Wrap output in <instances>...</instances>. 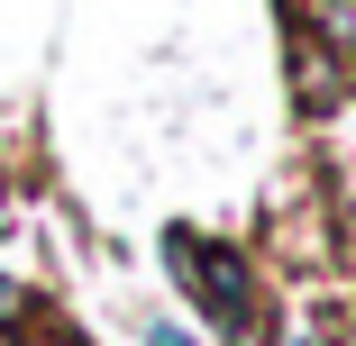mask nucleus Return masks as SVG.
<instances>
[{"instance_id": "nucleus-6", "label": "nucleus", "mask_w": 356, "mask_h": 346, "mask_svg": "<svg viewBox=\"0 0 356 346\" xmlns=\"http://www.w3.org/2000/svg\"><path fill=\"white\" fill-rule=\"evenodd\" d=\"M0 200H10V164H0Z\"/></svg>"}, {"instance_id": "nucleus-1", "label": "nucleus", "mask_w": 356, "mask_h": 346, "mask_svg": "<svg viewBox=\"0 0 356 346\" xmlns=\"http://www.w3.org/2000/svg\"><path fill=\"white\" fill-rule=\"evenodd\" d=\"M165 255H174V283H183L210 319H220V328H247V319H256V264H247L238 246L174 228V237H165Z\"/></svg>"}, {"instance_id": "nucleus-5", "label": "nucleus", "mask_w": 356, "mask_h": 346, "mask_svg": "<svg viewBox=\"0 0 356 346\" xmlns=\"http://www.w3.org/2000/svg\"><path fill=\"white\" fill-rule=\"evenodd\" d=\"M147 346H201V337H192L183 319H156V328H147Z\"/></svg>"}, {"instance_id": "nucleus-4", "label": "nucleus", "mask_w": 356, "mask_h": 346, "mask_svg": "<svg viewBox=\"0 0 356 346\" xmlns=\"http://www.w3.org/2000/svg\"><path fill=\"white\" fill-rule=\"evenodd\" d=\"M28 310H37V301H28V292H19V283H10V273H0V328H19V319H28Z\"/></svg>"}, {"instance_id": "nucleus-3", "label": "nucleus", "mask_w": 356, "mask_h": 346, "mask_svg": "<svg viewBox=\"0 0 356 346\" xmlns=\"http://www.w3.org/2000/svg\"><path fill=\"white\" fill-rule=\"evenodd\" d=\"M293 83H302V101H329V55H320L311 37L293 46Z\"/></svg>"}, {"instance_id": "nucleus-2", "label": "nucleus", "mask_w": 356, "mask_h": 346, "mask_svg": "<svg viewBox=\"0 0 356 346\" xmlns=\"http://www.w3.org/2000/svg\"><path fill=\"white\" fill-rule=\"evenodd\" d=\"M311 46L356 64V0H311Z\"/></svg>"}]
</instances>
